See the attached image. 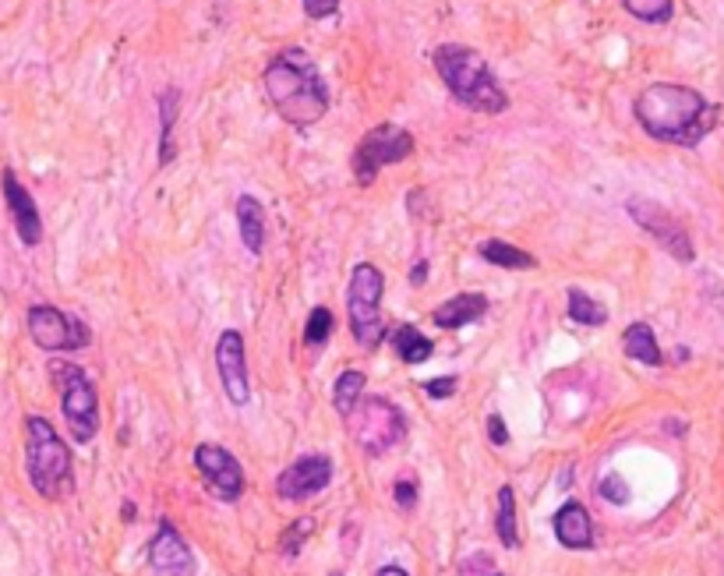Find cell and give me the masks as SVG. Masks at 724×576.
<instances>
[{"label":"cell","mask_w":724,"mask_h":576,"mask_svg":"<svg viewBox=\"0 0 724 576\" xmlns=\"http://www.w3.org/2000/svg\"><path fill=\"white\" fill-rule=\"evenodd\" d=\"M633 113L654 142L693 149L717 124V107L706 104L703 93L679 81H654L636 96Z\"/></svg>","instance_id":"obj_1"},{"label":"cell","mask_w":724,"mask_h":576,"mask_svg":"<svg viewBox=\"0 0 724 576\" xmlns=\"http://www.w3.org/2000/svg\"><path fill=\"white\" fill-rule=\"evenodd\" d=\"M262 86H265L268 104L276 107V113L290 128H311L322 121L332 107L326 78L318 75L315 61L297 46L283 50V54H276L265 64Z\"/></svg>","instance_id":"obj_2"},{"label":"cell","mask_w":724,"mask_h":576,"mask_svg":"<svg viewBox=\"0 0 724 576\" xmlns=\"http://www.w3.org/2000/svg\"><path fill=\"white\" fill-rule=\"evenodd\" d=\"M431 61H435V72L442 78V86L460 107L474 113H487V117L509 107V96H505L502 81L495 78L492 64H487L478 50L460 46V43H442V46H435Z\"/></svg>","instance_id":"obj_3"},{"label":"cell","mask_w":724,"mask_h":576,"mask_svg":"<svg viewBox=\"0 0 724 576\" xmlns=\"http://www.w3.org/2000/svg\"><path fill=\"white\" fill-rule=\"evenodd\" d=\"M25 470L36 496L46 502H61L75 491V460L64 438L46 417H25Z\"/></svg>","instance_id":"obj_4"},{"label":"cell","mask_w":724,"mask_h":576,"mask_svg":"<svg viewBox=\"0 0 724 576\" xmlns=\"http://www.w3.org/2000/svg\"><path fill=\"white\" fill-rule=\"evenodd\" d=\"M382 294H385L382 269H375L372 262H361L353 269L347 286V315H350L353 340L364 350H375L390 336V326L382 318Z\"/></svg>","instance_id":"obj_5"},{"label":"cell","mask_w":724,"mask_h":576,"mask_svg":"<svg viewBox=\"0 0 724 576\" xmlns=\"http://www.w3.org/2000/svg\"><path fill=\"white\" fill-rule=\"evenodd\" d=\"M343 421L353 435V446L364 456H372V460H379V456H385L393 446H399L403 435H407L403 411L385 396H364Z\"/></svg>","instance_id":"obj_6"},{"label":"cell","mask_w":724,"mask_h":576,"mask_svg":"<svg viewBox=\"0 0 724 576\" xmlns=\"http://www.w3.org/2000/svg\"><path fill=\"white\" fill-rule=\"evenodd\" d=\"M50 376H54V385L61 389V414L67 421V432H72L75 443L89 446L99 432V396L92 379L86 376V368L72 361H54Z\"/></svg>","instance_id":"obj_7"},{"label":"cell","mask_w":724,"mask_h":576,"mask_svg":"<svg viewBox=\"0 0 724 576\" xmlns=\"http://www.w3.org/2000/svg\"><path fill=\"white\" fill-rule=\"evenodd\" d=\"M414 149H417L414 134L403 124L385 121V124L372 128L358 145H353V156H350L353 181H358L361 188H368V184H375V177L385 171V166L410 160Z\"/></svg>","instance_id":"obj_8"},{"label":"cell","mask_w":724,"mask_h":576,"mask_svg":"<svg viewBox=\"0 0 724 576\" xmlns=\"http://www.w3.org/2000/svg\"><path fill=\"white\" fill-rule=\"evenodd\" d=\"M25 326H29L32 344L46 354H72V350L89 347L92 340L86 322L54 308V304H32L25 312Z\"/></svg>","instance_id":"obj_9"},{"label":"cell","mask_w":724,"mask_h":576,"mask_svg":"<svg viewBox=\"0 0 724 576\" xmlns=\"http://www.w3.org/2000/svg\"><path fill=\"white\" fill-rule=\"evenodd\" d=\"M626 213L636 219V227L647 230L654 241H658L676 262L689 265V262L696 259V248H693V237H689V230H685L665 206H658V202L636 195V198L626 202Z\"/></svg>","instance_id":"obj_10"},{"label":"cell","mask_w":724,"mask_h":576,"mask_svg":"<svg viewBox=\"0 0 724 576\" xmlns=\"http://www.w3.org/2000/svg\"><path fill=\"white\" fill-rule=\"evenodd\" d=\"M195 467L216 499L238 502L244 496V470L233 460V453H227L223 446H212V443L195 446Z\"/></svg>","instance_id":"obj_11"},{"label":"cell","mask_w":724,"mask_h":576,"mask_svg":"<svg viewBox=\"0 0 724 576\" xmlns=\"http://www.w3.org/2000/svg\"><path fill=\"white\" fill-rule=\"evenodd\" d=\"M332 481V460L322 453L315 456H300L290 467L279 474L276 481V496L286 502H308L315 496H322Z\"/></svg>","instance_id":"obj_12"},{"label":"cell","mask_w":724,"mask_h":576,"mask_svg":"<svg viewBox=\"0 0 724 576\" xmlns=\"http://www.w3.org/2000/svg\"><path fill=\"white\" fill-rule=\"evenodd\" d=\"M216 371H220L223 393L233 406L251 403V376H248V358H244V336L238 329H227L216 344Z\"/></svg>","instance_id":"obj_13"},{"label":"cell","mask_w":724,"mask_h":576,"mask_svg":"<svg viewBox=\"0 0 724 576\" xmlns=\"http://www.w3.org/2000/svg\"><path fill=\"white\" fill-rule=\"evenodd\" d=\"M0 192H4V202H8V213H11V224H14V233H19V241L25 248H36L43 241V216H40L36 198L29 195V188L19 181V174H14L11 166L0 174Z\"/></svg>","instance_id":"obj_14"},{"label":"cell","mask_w":724,"mask_h":576,"mask_svg":"<svg viewBox=\"0 0 724 576\" xmlns=\"http://www.w3.org/2000/svg\"><path fill=\"white\" fill-rule=\"evenodd\" d=\"M149 566L160 576H191L195 573V555L188 548V541L177 534L174 523H160L156 537L149 541Z\"/></svg>","instance_id":"obj_15"},{"label":"cell","mask_w":724,"mask_h":576,"mask_svg":"<svg viewBox=\"0 0 724 576\" xmlns=\"http://www.w3.org/2000/svg\"><path fill=\"white\" fill-rule=\"evenodd\" d=\"M551 531H555V537H559L562 548L583 552V548L594 545V523H591V513H586L580 502L559 506V513H555V520H551Z\"/></svg>","instance_id":"obj_16"},{"label":"cell","mask_w":724,"mask_h":576,"mask_svg":"<svg viewBox=\"0 0 724 576\" xmlns=\"http://www.w3.org/2000/svg\"><path fill=\"white\" fill-rule=\"evenodd\" d=\"M487 315V297L484 294H452L446 304H439V308L431 312V322L439 329H467L474 326V322H481Z\"/></svg>","instance_id":"obj_17"},{"label":"cell","mask_w":724,"mask_h":576,"mask_svg":"<svg viewBox=\"0 0 724 576\" xmlns=\"http://www.w3.org/2000/svg\"><path fill=\"white\" fill-rule=\"evenodd\" d=\"M238 227H241V241L251 256H262L265 251V209L255 195H241L238 198Z\"/></svg>","instance_id":"obj_18"},{"label":"cell","mask_w":724,"mask_h":576,"mask_svg":"<svg viewBox=\"0 0 724 576\" xmlns=\"http://www.w3.org/2000/svg\"><path fill=\"white\" fill-rule=\"evenodd\" d=\"M622 350H626V358L639 361V365H650L658 368L665 358H661V347H658V336L647 326V322H633V326L622 333Z\"/></svg>","instance_id":"obj_19"},{"label":"cell","mask_w":724,"mask_h":576,"mask_svg":"<svg viewBox=\"0 0 724 576\" xmlns=\"http://www.w3.org/2000/svg\"><path fill=\"white\" fill-rule=\"evenodd\" d=\"M390 340H393V350L399 354V361H407V365H420V361H428L431 354H435V344L417 326H410V322L396 326L390 333Z\"/></svg>","instance_id":"obj_20"},{"label":"cell","mask_w":724,"mask_h":576,"mask_svg":"<svg viewBox=\"0 0 724 576\" xmlns=\"http://www.w3.org/2000/svg\"><path fill=\"white\" fill-rule=\"evenodd\" d=\"M478 256H481L484 262L498 265V269H513V273H524V269H534V265H537V259L530 256V251L516 248V244H505V241H498V237L478 244Z\"/></svg>","instance_id":"obj_21"},{"label":"cell","mask_w":724,"mask_h":576,"mask_svg":"<svg viewBox=\"0 0 724 576\" xmlns=\"http://www.w3.org/2000/svg\"><path fill=\"white\" fill-rule=\"evenodd\" d=\"M177 107H180V93H177V89H163V96H160V163H163V166L174 160Z\"/></svg>","instance_id":"obj_22"},{"label":"cell","mask_w":724,"mask_h":576,"mask_svg":"<svg viewBox=\"0 0 724 576\" xmlns=\"http://www.w3.org/2000/svg\"><path fill=\"white\" fill-rule=\"evenodd\" d=\"M566 301H569L566 312H569L572 322H577V326H604V322H608V308L597 304L586 291H580V286H569Z\"/></svg>","instance_id":"obj_23"},{"label":"cell","mask_w":724,"mask_h":576,"mask_svg":"<svg viewBox=\"0 0 724 576\" xmlns=\"http://www.w3.org/2000/svg\"><path fill=\"white\" fill-rule=\"evenodd\" d=\"M495 531L505 548H519V531H516V491L509 485L498 488V517H495Z\"/></svg>","instance_id":"obj_24"},{"label":"cell","mask_w":724,"mask_h":576,"mask_svg":"<svg viewBox=\"0 0 724 576\" xmlns=\"http://www.w3.org/2000/svg\"><path fill=\"white\" fill-rule=\"evenodd\" d=\"M361 400H364V376L358 368H350V371H343L340 379H336L332 403H336V411H340V417H347Z\"/></svg>","instance_id":"obj_25"},{"label":"cell","mask_w":724,"mask_h":576,"mask_svg":"<svg viewBox=\"0 0 724 576\" xmlns=\"http://www.w3.org/2000/svg\"><path fill=\"white\" fill-rule=\"evenodd\" d=\"M622 8H626L636 22L665 25L671 22V14H676V0H622Z\"/></svg>","instance_id":"obj_26"},{"label":"cell","mask_w":724,"mask_h":576,"mask_svg":"<svg viewBox=\"0 0 724 576\" xmlns=\"http://www.w3.org/2000/svg\"><path fill=\"white\" fill-rule=\"evenodd\" d=\"M332 329H336V318H332V312L329 308H311V315H308V326H305V344L308 347H326L329 344V336H332Z\"/></svg>","instance_id":"obj_27"},{"label":"cell","mask_w":724,"mask_h":576,"mask_svg":"<svg viewBox=\"0 0 724 576\" xmlns=\"http://www.w3.org/2000/svg\"><path fill=\"white\" fill-rule=\"evenodd\" d=\"M315 531V523L311 520H297L290 531H286L283 537H279V552L283 555H297V548H300V541H305L308 534Z\"/></svg>","instance_id":"obj_28"},{"label":"cell","mask_w":724,"mask_h":576,"mask_svg":"<svg viewBox=\"0 0 724 576\" xmlns=\"http://www.w3.org/2000/svg\"><path fill=\"white\" fill-rule=\"evenodd\" d=\"M601 496L608 499V502H618V506H626L629 502V485L618 478V474H608V478L601 481Z\"/></svg>","instance_id":"obj_29"},{"label":"cell","mask_w":724,"mask_h":576,"mask_svg":"<svg viewBox=\"0 0 724 576\" xmlns=\"http://www.w3.org/2000/svg\"><path fill=\"white\" fill-rule=\"evenodd\" d=\"M300 4H305L308 19H332L340 11V0H300Z\"/></svg>","instance_id":"obj_30"},{"label":"cell","mask_w":724,"mask_h":576,"mask_svg":"<svg viewBox=\"0 0 724 576\" xmlns=\"http://www.w3.org/2000/svg\"><path fill=\"white\" fill-rule=\"evenodd\" d=\"M420 389H425V393H428L431 400H446V396L457 393V379H452V376H446V379H431V382H425Z\"/></svg>","instance_id":"obj_31"},{"label":"cell","mask_w":724,"mask_h":576,"mask_svg":"<svg viewBox=\"0 0 724 576\" xmlns=\"http://www.w3.org/2000/svg\"><path fill=\"white\" fill-rule=\"evenodd\" d=\"M393 496H396V502H399V510H414V502H417V485H414V481H399V485L393 488Z\"/></svg>","instance_id":"obj_32"},{"label":"cell","mask_w":724,"mask_h":576,"mask_svg":"<svg viewBox=\"0 0 724 576\" xmlns=\"http://www.w3.org/2000/svg\"><path fill=\"white\" fill-rule=\"evenodd\" d=\"M487 428H492V443H495V446H505V443H509V432H505V425H502V417H498V414L487 417Z\"/></svg>","instance_id":"obj_33"},{"label":"cell","mask_w":724,"mask_h":576,"mask_svg":"<svg viewBox=\"0 0 724 576\" xmlns=\"http://www.w3.org/2000/svg\"><path fill=\"white\" fill-rule=\"evenodd\" d=\"M425 276H428V262L420 259V262L414 265V273H410V283H425Z\"/></svg>","instance_id":"obj_34"},{"label":"cell","mask_w":724,"mask_h":576,"mask_svg":"<svg viewBox=\"0 0 724 576\" xmlns=\"http://www.w3.org/2000/svg\"><path fill=\"white\" fill-rule=\"evenodd\" d=\"M375 576H410V573L403 569V566H382V569H379Z\"/></svg>","instance_id":"obj_35"},{"label":"cell","mask_w":724,"mask_h":576,"mask_svg":"<svg viewBox=\"0 0 724 576\" xmlns=\"http://www.w3.org/2000/svg\"><path fill=\"white\" fill-rule=\"evenodd\" d=\"M492 576H502V573H492Z\"/></svg>","instance_id":"obj_36"},{"label":"cell","mask_w":724,"mask_h":576,"mask_svg":"<svg viewBox=\"0 0 724 576\" xmlns=\"http://www.w3.org/2000/svg\"><path fill=\"white\" fill-rule=\"evenodd\" d=\"M336 576H340V573H336Z\"/></svg>","instance_id":"obj_37"}]
</instances>
